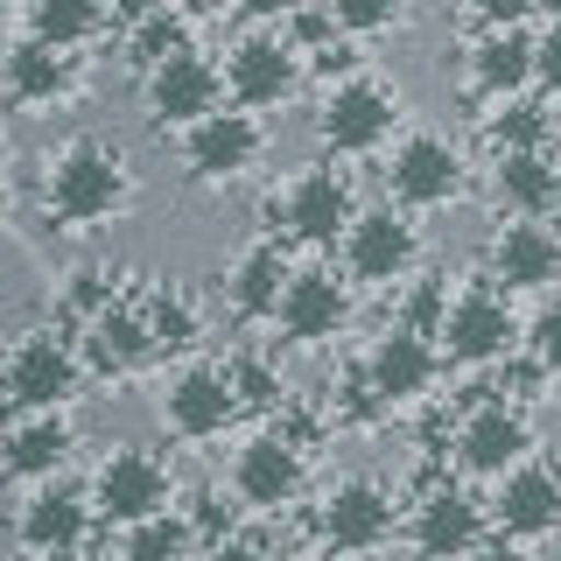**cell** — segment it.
I'll list each match as a JSON object with an SVG mask.
<instances>
[{
  "label": "cell",
  "instance_id": "obj_1",
  "mask_svg": "<svg viewBox=\"0 0 561 561\" xmlns=\"http://www.w3.org/2000/svg\"><path fill=\"white\" fill-rule=\"evenodd\" d=\"M140 197V175L113 134H64L43 154V210L57 232H99V225L127 218Z\"/></svg>",
  "mask_w": 561,
  "mask_h": 561
},
{
  "label": "cell",
  "instance_id": "obj_2",
  "mask_svg": "<svg viewBox=\"0 0 561 561\" xmlns=\"http://www.w3.org/2000/svg\"><path fill=\"white\" fill-rule=\"evenodd\" d=\"M358 175L344 162H302L295 175H280L260 204V225L280 245H309V253H337L344 232L358 225Z\"/></svg>",
  "mask_w": 561,
  "mask_h": 561
},
{
  "label": "cell",
  "instance_id": "obj_3",
  "mask_svg": "<svg viewBox=\"0 0 561 561\" xmlns=\"http://www.w3.org/2000/svg\"><path fill=\"white\" fill-rule=\"evenodd\" d=\"M400 84L379 78V70H358V78L330 84L323 105H316V140H323L330 162H365V154H393L400 148Z\"/></svg>",
  "mask_w": 561,
  "mask_h": 561
},
{
  "label": "cell",
  "instance_id": "obj_4",
  "mask_svg": "<svg viewBox=\"0 0 561 561\" xmlns=\"http://www.w3.org/2000/svg\"><path fill=\"white\" fill-rule=\"evenodd\" d=\"M8 408L14 414H70V400L84 393L92 365H84V344L70 337V323H28L22 337L8 344Z\"/></svg>",
  "mask_w": 561,
  "mask_h": 561
},
{
  "label": "cell",
  "instance_id": "obj_5",
  "mask_svg": "<svg viewBox=\"0 0 561 561\" xmlns=\"http://www.w3.org/2000/svg\"><path fill=\"white\" fill-rule=\"evenodd\" d=\"M218 64H225V92H232V105H245V113L288 105L309 78V57L288 43L280 14H239V35L225 43Z\"/></svg>",
  "mask_w": 561,
  "mask_h": 561
},
{
  "label": "cell",
  "instance_id": "obj_6",
  "mask_svg": "<svg viewBox=\"0 0 561 561\" xmlns=\"http://www.w3.org/2000/svg\"><path fill=\"white\" fill-rule=\"evenodd\" d=\"M526 351V316L513 309V295L499 288L491 274L456 280L449 295V323H443V358L470 365V373H499Z\"/></svg>",
  "mask_w": 561,
  "mask_h": 561
},
{
  "label": "cell",
  "instance_id": "obj_7",
  "mask_svg": "<svg viewBox=\"0 0 561 561\" xmlns=\"http://www.w3.org/2000/svg\"><path fill=\"white\" fill-rule=\"evenodd\" d=\"M421 260H428V239H421V225L408 218L400 204H365L358 225L344 232L337 245V274L351 288H414L421 280Z\"/></svg>",
  "mask_w": 561,
  "mask_h": 561
},
{
  "label": "cell",
  "instance_id": "obj_8",
  "mask_svg": "<svg viewBox=\"0 0 561 561\" xmlns=\"http://www.w3.org/2000/svg\"><path fill=\"white\" fill-rule=\"evenodd\" d=\"M463 197H470V154L435 127L400 134V148L386 154V204L421 218V210H449Z\"/></svg>",
  "mask_w": 561,
  "mask_h": 561
},
{
  "label": "cell",
  "instance_id": "obj_9",
  "mask_svg": "<svg viewBox=\"0 0 561 561\" xmlns=\"http://www.w3.org/2000/svg\"><path fill=\"white\" fill-rule=\"evenodd\" d=\"M92 505H99L105 526L134 534V526L175 513V478H169V463L154 449L119 443V449H105L99 463H92Z\"/></svg>",
  "mask_w": 561,
  "mask_h": 561
},
{
  "label": "cell",
  "instance_id": "obj_10",
  "mask_svg": "<svg viewBox=\"0 0 561 561\" xmlns=\"http://www.w3.org/2000/svg\"><path fill=\"white\" fill-rule=\"evenodd\" d=\"M449 456H456L463 478L505 484L519 463H534V421H526V408L491 400L484 386H478V400H470V408L456 414V428H449Z\"/></svg>",
  "mask_w": 561,
  "mask_h": 561
},
{
  "label": "cell",
  "instance_id": "obj_11",
  "mask_svg": "<svg viewBox=\"0 0 561 561\" xmlns=\"http://www.w3.org/2000/svg\"><path fill=\"white\" fill-rule=\"evenodd\" d=\"M162 428L175 443H218V435L239 428V386H232V365L225 358H190L162 379V400H154Z\"/></svg>",
  "mask_w": 561,
  "mask_h": 561
},
{
  "label": "cell",
  "instance_id": "obj_12",
  "mask_svg": "<svg viewBox=\"0 0 561 561\" xmlns=\"http://www.w3.org/2000/svg\"><path fill=\"white\" fill-rule=\"evenodd\" d=\"M225 484H232V499L245 505V513L274 519V513H288V505H302V491H309V449L295 443L288 428H253L232 449Z\"/></svg>",
  "mask_w": 561,
  "mask_h": 561
},
{
  "label": "cell",
  "instance_id": "obj_13",
  "mask_svg": "<svg viewBox=\"0 0 561 561\" xmlns=\"http://www.w3.org/2000/svg\"><path fill=\"white\" fill-rule=\"evenodd\" d=\"M316 534H323L330 554L365 561V554H379L393 534H408V513H400L393 484H379V478H337V484L323 491V505H316Z\"/></svg>",
  "mask_w": 561,
  "mask_h": 561
},
{
  "label": "cell",
  "instance_id": "obj_14",
  "mask_svg": "<svg viewBox=\"0 0 561 561\" xmlns=\"http://www.w3.org/2000/svg\"><path fill=\"white\" fill-rule=\"evenodd\" d=\"M491 540V505L456 478H421V499L408 505V548L428 561H470Z\"/></svg>",
  "mask_w": 561,
  "mask_h": 561
},
{
  "label": "cell",
  "instance_id": "obj_15",
  "mask_svg": "<svg viewBox=\"0 0 561 561\" xmlns=\"http://www.w3.org/2000/svg\"><path fill=\"white\" fill-rule=\"evenodd\" d=\"M232 92H225V64L210 57V49H190V57L162 64L154 78H140V113H148V127L162 134H197L204 119H218Z\"/></svg>",
  "mask_w": 561,
  "mask_h": 561
},
{
  "label": "cell",
  "instance_id": "obj_16",
  "mask_svg": "<svg viewBox=\"0 0 561 561\" xmlns=\"http://www.w3.org/2000/svg\"><path fill=\"white\" fill-rule=\"evenodd\" d=\"M267 148H274L267 119L245 113V105H225L218 119H204L197 134H183V175L197 190H232L267 162Z\"/></svg>",
  "mask_w": 561,
  "mask_h": 561
},
{
  "label": "cell",
  "instance_id": "obj_17",
  "mask_svg": "<svg viewBox=\"0 0 561 561\" xmlns=\"http://www.w3.org/2000/svg\"><path fill=\"white\" fill-rule=\"evenodd\" d=\"M365 379H373V393L386 400L393 414H408V408H428L435 400V386H443L449 373V358H443V344L435 337H421V330H400V323H386L373 344H365Z\"/></svg>",
  "mask_w": 561,
  "mask_h": 561
},
{
  "label": "cell",
  "instance_id": "obj_18",
  "mask_svg": "<svg viewBox=\"0 0 561 561\" xmlns=\"http://www.w3.org/2000/svg\"><path fill=\"white\" fill-rule=\"evenodd\" d=\"M99 526V505H92V484H35L22 505H14V548H22L28 561L43 554H78L84 540H92Z\"/></svg>",
  "mask_w": 561,
  "mask_h": 561
},
{
  "label": "cell",
  "instance_id": "obj_19",
  "mask_svg": "<svg viewBox=\"0 0 561 561\" xmlns=\"http://www.w3.org/2000/svg\"><path fill=\"white\" fill-rule=\"evenodd\" d=\"M526 84H540V28L470 35V49H463V92H470V105L499 113V105L526 99Z\"/></svg>",
  "mask_w": 561,
  "mask_h": 561
},
{
  "label": "cell",
  "instance_id": "obj_20",
  "mask_svg": "<svg viewBox=\"0 0 561 561\" xmlns=\"http://www.w3.org/2000/svg\"><path fill=\"white\" fill-rule=\"evenodd\" d=\"M351 316H358V288H351L337 267H302L295 288H288V302H280V316H274V330L295 351H323L351 330Z\"/></svg>",
  "mask_w": 561,
  "mask_h": 561
},
{
  "label": "cell",
  "instance_id": "obj_21",
  "mask_svg": "<svg viewBox=\"0 0 561 561\" xmlns=\"http://www.w3.org/2000/svg\"><path fill=\"white\" fill-rule=\"evenodd\" d=\"M295 260H288V245H280L274 232H260V239H245L232 260H225V309L239 316V323H274L280 302H288V288H295Z\"/></svg>",
  "mask_w": 561,
  "mask_h": 561
},
{
  "label": "cell",
  "instance_id": "obj_22",
  "mask_svg": "<svg viewBox=\"0 0 561 561\" xmlns=\"http://www.w3.org/2000/svg\"><path fill=\"white\" fill-rule=\"evenodd\" d=\"M491 534L519 540V548H534V540L561 534V470L548 463V456L519 463L513 478L491 491Z\"/></svg>",
  "mask_w": 561,
  "mask_h": 561
},
{
  "label": "cell",
  "instance_id": "obj_23",
  "mask_svg": "<svg viewBox=\"0 0 561 561\" xmlns=\"http://www.w3.org/2000/svg\"><path fill=\"white\" fill-rule=\"evenodd\" d=\"M0 92H8L14 113H57L84 92V57H64V49H43L22 35L0 57Z\"/></svg>",
  "mask_w": 561,
  "mask_h": 561
},
{
  "label": "cell",
  "instance_id": "obj_24",
  "mask_svg": "<svg viewBox=\"0 0 561 561\" xmlns=\"http://www.w3.org/2000/svg\"><path fill=\"white\" fill-rule=\"evenodd\" d=\"M484 274L505 295H548L561 288V232L554 225H499L484 245Z\"/></svg>",
  "mask_w": 561,
  "mask_h": 561
},
{
  "label": "cell",
  "instance_id": "obj_25",
  "mask_svg": "<svg viewBox=\"0 0 561 561\" xmlns=\"http://www.w3.org/2000/svg\"><path fill=\"white\" fill-rule=\"evenodd\" d=\"M78 344H84V365H92V379H134L140 365L162 358V351H154V330H148V309H140V295H134V302H119V309H105L99 323H84Z\"/></svg>",
  "mask_w": 561,
  "mask_h": 561
},
{
  "label": "cell",
  "instance_id": "obj_26",
  "mask_svg": "<svg viewBox=\"0 0 561 561\" xmlns=\"http://www.w3.org/2000/svg\"><path fill=\"white\" fill-rule=\"evenodd\" d=\"M78 456V421L70 414H14L8 421V478L14 484H57Z\"/></svg>",
  "mask_w": 561,
  "mask_h": 561
},
{
  "label": "cell",
  "instance_id": "obj_27",
  "mask_svg": "<svg viewBox=\"0 0 561 561\" xmlns=\"http://www.w3.org/2000/svg\"><path fill=\"white\" fill-rule=\"evenodd\" d=\"M197 28H204V14H190V8H127L119 14V49H127V64L140 78H154L162 64L204 49Z\"/></svg>",
  "mask_w": 561,
  "mask_h": 561
},
{
  "label": "cell",
  "instance_id": "obj_28",
  "mask_svg": "<svg viewBox=\"0 0 561 561\" xmlns=\"http://www.w3.org/2000/svg\"><path fill=\"white\" fill-rule=\"evenodd\" d=\"M491 197H499L505 225H554L561 162L554 154H505V162H491Z\"/></svg>",
  "mask_w": 561,
  "mask_h": 561
},
{
  "label": "cell",
  "instance_id": "obj_29",
  "mask_svg": "<svg viewBox=\"0 0 561 561\" xmlns=\"http://www.w3.org/2000/svg\"><path fill=\"white\" fill-rule=\"evenodd\" d=\"M119 22L99 8V0H28L22 8V35L43 49H64V57H78V49H92L99 35H113Z\"/></svg>",
  "mask_w": 561,
  "mask_h": 561
},
{
  "label": "cell",
  "instance_id": "obj_30",
  "mask_svg": "<svg viewBox=\"0 0 561 561\" xmlns=\"http://www.w3.org/2000/svg\"><path fill=\"white\" fill-rule=\"evenodd\" d=\"M140 309H148V330H154V351L162 358H197L204 351V337H210V316H204V302L183 288V280H154L148 295H140Z\"/></svg>",
  "mask_w": 561,
  "mask_h": 561
},
{
  "label": "cell",
  "instance_id": "obj_31",
  "mask_svg": "<svg viewBox=\"0 0 561 561\" xmlns=\"http://www.w3.org/2000/svg\"><path fill=\"white\" fill-rule=\"evenodd\" d=\"M478 140H484L491 162H505V154H548L554 113L540 99H513V105H499V113H478Z\"/></svg>",
  "mask_w": 561,
  "mask_h": 561
},
{
  "label": "cell",
  "instance_id": "obj_32",
  "mask_svg": "<svg viewBox=\"0 0 561 561\" xmlns=\"http://www.w3.org/2000/svg\"><path fill=\"white\" fill-rule=\"evenodd\" d=\"M190 554H204V540H197V526L183 519V505H175L169 519H148V526H134V534H119V561H190Z\"/></svg>",
  "mask_w": 561,
  "mask_h": 561
},
{
  "label": "cell",
  "instance_id": "obj_33",
  "mask_svg": "<svg viewBox=\"0 0 561 561\" xmlns=\"http://www.w3.org/2000/svg\"><path fill=\"white\" fill-rule=\"evenodd\" d=\"M232 386H239V408L245 414H274L288 408V379H280V365L267 358V351H232Z\"/></svg>",
  "mask_w": 561,
  "mask_h": 561
},
{
  "label": "cell",
  "instance_id": "obj_34",
  "mask_svg": "<svg viewBox=\"0 0 561 561\" xmlns=\"http://www.w3.org/2000/svg\"><path fill=\"white\" fill-rule=\"evenodd\" d=\"M330 421H344V428H379V421H393V408L373 393V379H365L358 358L330 379Z\"/></svg>",
  "mask_w": 561,
  "mask_h": 561
},
{
  "label": "cell",
  "instance_id": "obj_35",
  "mask_svg": "<svg viewBox=\"0 0 561 561\" xmlns=\"http://www.w3.org/2000/svg\"><path fill=\"white\" fill-rule=\"evenodd\" d=\"M183 519L197 526V540H204V554H210V548H225V540H239V519H245V505L232 499V484H204L197 499L183 505Z\"/></svg>",
  "mask_w": 561,
  "mask_h": 561
},
{
  "label": "cell",
  "instance_id": "obj_36",
  "mask_svg": "<svg viewBox=\"0 0 561 561\" xmlns=\"http://www.w3.org/2000/svg\"><path fill=\"white\" fill-rule=\"evenodd\" d=\"M449 295H456V288H449L443 274H421L414 288H408V302H400V316H393V323H400V330H421V337H435V344H443Z\"/></svg>",
  "mask_w": 561,
  "mask_h": 561
},
{
  "label": "cell",
  "instance_id": "obj_37",
  "mask_svg": "<svg viewBox=\"0 0 561 561\" xmlns=\"http://www.w3.org/2000/svg\"><path fill=\"white\" fill-rule=\"evenodd\" d=\"M526 365H534L540 379H561V302L526 316Z\"/></svg>",
  "mask_w": 561,
  "mask_h": 561
},
{
  "label": "cell",
  "instance_id": "obj_38",
  "mask_svg": "<svg viewBox=\"0 0 561 561\" xmlns=\"http://www.w3.org/2000/svg\"><path fill=\"white\" fill-rule=\"evenodd\" d=\"M330 22H337V35L344 43H373V35H393L400 28V8H373V0H337V8H330Z\"/></svg>",
  "mask_w": 561,
  "mask_h": 561
},
{
  "label": "cell",
  "instance_id": "obj_39",
  "mask_svg": "<svg viewBox=\"0 0 561 561\" xmlns=\"http://www.w3.org/2000/svg\"><path fill=\"white\" fill-rule=\"evenodd\" d=\"M540 92L561 99V14L540 28Z\"/></svg>",
  "mask_w": 561,
  "mask_h": 561
},
{
  "label": "cell",
  "instance_id": "obj_40",
  "mask_svg": "<svg viewBox=\"0 0 561 561\" xmlns=\"http://www.w3.org/2000/svg\"><path fill=\"white\" fill-rule=\"evenodd\" d=\"M197 561H274V554L260 548V540H245V534H239V540H225V548H210V554H197Z\"/></svg>",
  "mask_w": 561,
  "mask_h": 561
},
{
  "label": "cell",
  "instance_id": "obj_41",
  "mask_svg": "<svg viewBox=\"0 0 561 561\" xmlns=\"http://www.w3.org/2000/svg\"><path fill=\"white\" fill-rule=\"evenodd\" d=\"M470 561H526V548H519V540H505V534H491Z\"/></svg>",
  "mask_w": 561,
  "mask_h": 561
},
{
  "label": "cell",
  "instance_id": "obj_42",
  "mask_svg": "<svg viewBox=\"0 0 561 561\" xmlns=\"http://www.w3.org/2000/svg\"><path fill=\"white\" fill-rule=\"evenodd\" d=\"M43 561H92V554H84V548H78V554H43Z\"/></svg>",
  "mask_w": 561,
  "mask_h": 561
},
{
  "label": "cell",
  "instance_id": "obj_43",
  "mask_svg": "<svg viewBox=\"0 0 561 561\" xmlns=\"http://www.w3.org/2000/svg\"><path fill=\"white\" fill-rule=\"evenodd\" d=\"M554 232H561V204H554Z\"/></svg>",
  "mask_w": 561,
  "mask_h": 561
},
{
  "label": "cell",
  "instance_id": "obj_44",
  "mask_svg": "<svg viewBox=\"0 0 561 561\" xmlns=\"http://www.w3.org/2000/svg\"><path fill=\"white\" fill-rule=\"evenodd\" d=\"M330 561H351V554H330Z\"/></svg>",
  "mask_w": 561,
  "mask_h": 561
},
{
  "label": "cell",
  "instance_id": "obj_45",
  "mask_svg": "<svg viewBox=\"0 0 561 561\" xmlns=\"http://www.w3.org/2000/svg\"><path fill=\"white\" fill-rule=\"evenodd\" d=\"M414 561H428V554H414Z\"/></svg>",
  "mask_w": 561,
  "mask_h": 561
}]
</instances>
